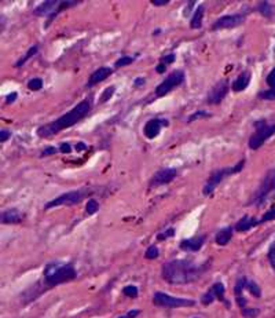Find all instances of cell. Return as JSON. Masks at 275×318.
<instances>
[{
    "mask_svg": "<svg viewBox=\"0 0 275 318\" xmlns=\"http://www.w3.org/2000/svg\"><path fill=\"white\" fill-rule=\"evenodd\" d=\"M271 175H272V181H274V187H275V167L271 168Z\"/></svg>",
    "mask_w": 275,
    "mask_h": 318,
    "instance_id": "cell-50",
    "label": "cell"
},
{
    "mask_svg": "<svg viewBox=\"0 0 275 318\" xmlns=\"http://www.w3.org/2000/svg\"><path fill=\"white\" fill-rule=\"evenodd\" d=\"M79 5V2H58V0H53V2H43L40 3L35 9V14L39 17H47V25L53 23V19L57 17L58 14L65 11V10L74 7V6Z\"/></svg>",
    "mask_w": 275,
    "mask_h": 318,
    "instance_id": "cell-6",
    "label": "cell"
},
{
    "mask_svg": "<svg viewBox=\"0 0 275 318\" xmlns=\"http://www.w3.org/2000/svg\"><path fill=\"white\" fill-rule=\"evenodd\" d=\"M86 196H87V190H72V192L64 193L51 201H48L44 209H51V208L59 207V205H74V204H79Z\"/></svg>",
    "mask_w": 275,
    "mask_h": 318,
    "instance_id": "cell-8",
    "label": "cell"
},
{
    "mask_svg": "<svg viewBox=\"0 0 275 318\" xmlns=\"http://www.w3.org/2000/svg\"><path fill=\"white\" fill-rule=\"evenodd\" d=\"M86 149H87V145H86L84 142H77V145H76V151L81 152V151H86Z\"/></svg>",
    "mask_w": 275,
    "mask_h": 318,
    "instance_id": "cell-45",
    "label": "cell"
},
{
    "mask_svg": "<svg viewBox=\"0 0 275 318\" xmlns=\"http://www.w3.org/2000/svg\"><path fill=\"white\" fill-rule=\"evenodd\" d=\"M138 292L139 291H138V288L135 285H127V287H124V289H122V293L128 296V298H136Z\"/></svg>",
    "mask_w": 275,
    "mask_h": 318,
    "instance_id": "cell-36",
    "label": "cell"
},
{
    "mask_svg": "<svg viewBox=\"0 0 275 318\" xmlns=\"http://www.w3.org/2000/svg\"><path fill=\"white\" fill-rule=\"evenodd\" d=\"M92 111V98H86L77 105L74 106L73 109H70L68 113L62 115L57 120H54L51 123L44 124L41 127L37 129V135L40 138H50L55 135V134L61 133L62 130L70 129L74 124L80 123L86 116Z\"/></svg>",
    "mask_w": 275,
    "mask_h": 318,
    "instance_id": "cell-2",
    "label": "cell"
},
{
    "mask_svg": "<svg viewBox=\"0 0 275 318\" xmlns=\"http://www.w3.org/2000/svg\"><path fill=\"white\" fill-rule=\"evenodd\" d=\"M9 138H11V133H10V131H7V130H2V131H0V142H2V143L7 141Z\"/></svg>",
    "mask_w": 275,
    "mask_h": 318,
    "instance_id": "cell-43",
    "label": "cell"
},
{
    "mask_svg": "<svg viewBox=\"0 0 275 318\" xmlns=\"http://www.w3.org/2000/svg\"><path fill=\"white\" fill-rule=\"evenodd\" d=\"M175 235V230L171 227V229L165 230V231H162V233H160V235L157 236V240H160V241H162V240H166V239H170V237H172V236Z\"/></svg>",
    "mask_w": 275,
    "mask_h": 318,
    "instance_id": "cell-40",
    "label": "cell"
},
{
    "mask_svg": "<svg viewBox=\"0 0 275 318\" xmlns=\"http://www.w3.org/2000/svg\"><path fill=\"white\" fill-rule=\"evenodd\" d=\"M267 257H268V262H270L271 267H272V270L275 271V240L272 241L270 248H268V253H267Z\"/></svg>",
    "mask_w": 275,
    "mask_h": 318,
    "instance_id": "cell-35",
    "label": "cell"
},
{
    "mask_svg": "<svg viewBox=\"0 0 275 318\" xmlns=\"http://www.w3.org/2000/svg\"><path fill=\"white\" fill-rule=\"evenodd\" d=\"M258 11L262 14L263 17L268 18V19H271V18L274 17V14H275L274 7L271 6L270 2H259L258 3Z\"/></svg>",
    "mask_w": 275,
    "mask_h": 318,
    "instance_id": "cell-24",
    "label": "cell"
},
{
    "mask_svg": "<svg viewBox=\"0 0 275 318\" xmlns=\"http://www.w3.org/2000/svg\"><path fill=\"white\" fill-rule=\"evenodd\" d=\"M246 289H248L252 295L256 296V298H260V296H262V289L259 288V285L255 283V281H248V283H246Z\"/></svg>",
    "mask_w": 275,
    "mask_h": 318,
    "instance_id": "cell-26",
    "label": "cell"
},
{
    "mask_svg": "<svg viewBox=\"0 0 275 318\" xmlns=\"http://www.w3.org/2000/svg\"><path fill=\"white\" fill-rule=\"evenodd\" d=\"M165 125H168V120L166 119H150L143 127L144 137L149 138V139H154L156 137H158L161 129Z\"/></svg>",
    "mask_w": 275,
    "mask_h": 318,
    "instance_id": "cell-15",
    "label": "cell"
},
{
    "mask_svg": "<svg viewBox=\"0 0 275 318\" xmlns=\"http://www.w3.org/2000/svg\"><path fill=\"white\" fill-rule=\"evenodd\" d=\"M228 90H230V83L228 80H220L215 84L208 95H206V103L209 105H219L220 102L226 98Z\"/></svg>",
    "mask_w": 275,
    "mask_h": 318,
    "instance_id": "cell-11",
    "label": "cell"
},
{
    "mask_svg": "<svg viewBox=\"0 0 275 318\" xmlns=\"http://www.w3.org/2000/svg\"><path fill=\"white\" fill-rule=\"evenodd\" d=\"M250 72L249 71H244L242 73L237 76V79L232 81L231 84V89L232 91H236V93H241V91H244L246 90V87L249 86L250 83Z\"/></svg>",
    "mask_w": 275,
    "mask_h": 318,
    "instance_id": "cell-20",
    "label": "cell"
},
{
    "mask_svg": "<svg viewBox=\"0 0 275 318\" xmlns=\"http://www.w3.org/2000/svg\"><path fill=\"white\" fill-rule=\"evenodd\" d=\"M144 83H146V80H144L143 77H138V79H135V81H134V86H135V87H140V86H143Z\"/></svg>",
    "mask_w": 275,
    "mask_h": 318,
    "instance_id": "cell-46",
    "label": "cell"
},
{
    "mask_svg": "<svg viewBox=\"0 0 275 318\" xmlns=\"http://www.w3.org/2000/svg\"><path fill=\"white\" fill-rule=\"evenodd\" d=\"M153 303L157 307H165V309H179V307H187L194 306L196 302L192 299H183V298H175L164 292H156L153 295Z\"/></svg>",
    "mask_w": 275,
    "mask_h": 318,
    "instance_id": "cell-7",
    "label": "cell"
},
{
    "mask_svg": "<svg viewBox=\"0 0 275 318\" xmlns=\"http://www.w3.org/2000/svg\"><path fill=\"white\" fill-rule=\"evenodd\" d=\"M245 23L244 14H231V15H224V17L218 18L212 25L214 31H220V29H230L236 28L241 24Z\"/></svg>",
    "mask_w": 275,
    "mask_h": 318,
    "instance_id": "cell-12",
    "label": "cell"
},
{
    "mask_svg": "<svg viewBox=\"0 0 275 318\" xmlns=\"http://www.w3.org/2000/svg\"><path fill=\"white\" fill-rule=\"evenodd\" d=\"M245 167V159H242L241 161L232 165V167H224L220 168V169H216L214 173L210 174L208 181L205 182V185L202 187V193L205 196H210L215 192V189L218 187L219 183H222L226 178L231 177L234 174H238L240 171H242Z\"/></svg>",
    "mask_w": 275,
    "mask_h": 318,
    "instance_id": "cell-4",
    "label": "cell"
},
{
    "mask_svg": "<svg viewBox=\"0 0 275 318\" xmlns=\"http://www.w3.org/2000/svg\"><path fill=\"white\" fill-rule=\"evenodd\" d=\"M114 93H116V87H114V86H110V87H108V89L103 91V94L101 95V103H105V102L109 101L110 98L113 97Z\"/></svg>",
    "mask_w": 275,
    "mask_h": 318,
    "instance_id": "cell-31",
    "label": "cell"
},
{
    "mask_svg": "<svg viewBox=\"0 0 275 318\" xmlns=\"http://www.w3.org/2000/svg\"><path fill=\"white\" fill-rule=\"evenodd\" d=\"M118 318H130V315H122V317H118Z\"/></svg>",
    "mask_w": 275,
    "mask_h": 318,
    "instance_id": "cell-52",
    "label": "cell"
},
{
    "mask_svg": "<svg viewBox=\"0 0 275 318\" xmlns=\"http://www.w3.org/2000/svg\"><path fill=\"white\" fill-rule=\"evenodd\" d=\"M255 133L249 138V149L258 151L259 147L264 145L267 139H270L272 135H275V123L268 124L267 120H258L255 121Z\"/></svg>",
    "mask_w": 275,
    "mask_h": 318,
    "instance_id": "cell-5",
    "label": "cell"
},
{
    "mask_svg": "<svg viewBox=\"0 0 275 318\" xmlns=\"http://www.w3.org/2000/svg\"><path fill=\"white\" fill-rule=\"evenodd\" d=\"M17 97H18L17 93L9 94V95H7V98H6V102H7V103H13V102L17 99Z\"/></svg>",
    "mask_w": 275,
    "mask_h": 318,
    "instance_id": "cell-44",
    "label": "cell"
},
{
    "mask_svg": "<svg viewBox=\"0 0 275 318\" xmlns=\"http://www.w3.org/2000/svg\"><path fill=\"white\" fill-rule=\"evenodd\" d=\"M209 263H196L187 259H174L162 266V279L172 285H184L194 283L205 274Z\"/></svg>",
    "mask_w": 275,
    "mask_h": 318,
    "instance_id": "cell-1",
    "label": "cell"
},
{
    "mask_svg": "<svg viewBox=\"0 0 275 318\" xmlns=\"http://www.w3.org/2000/svg\"><path fill=\"white\" fill-rule=\"evenodd\" d=\"M44 285L47 288L57 287L59 284L68 283L77 277V273L74 270V266L72 263H59V262H53L46 266L43 271Z\"/></svg>",
    "mask_w": 275,
    "mask_h": 318,
    "instance_id": "cell-3",
    "label": "cell"
},
{
    "mask_svg": "<svg viewBox=\"0 0 275 318\" xmlns=\"http://www.w3.org/2000/svg\"><path fill=\"white\" fill-rule=\"evenodd\" d=\"M158 248L156 247V245H152V247H149L147 249H146V252H144V258L146 259H157L158 258Z\"/></svg>",
    "mask_w": 275,
    "mask_h": 318,
    "instance_id": "cell-33",
    "label": "cell"
},
{
    "mask_svg": "<svg viewBox=\"0 0 275 318\" xmlns=\"http://www.w3.org/2000/svg\"><path fill=\"white\" fill-rule=\"evenodd\" d=\"M210 113L209 112H205V111H197V112H194V113H193L192 116H190V117H188V123H192V121H194V120H197V119H202V117H210Z\"/></svg>",
    "mask_w": 275,
    "mask_h": 318,
    "instance_id": "cell-37",
    "label": "cell"
},
{
    "mask_svg": "<svg viewBox=\"0 0 275 318\" xmlns=\"http://www.w3.org/2000/svg\"><path fill=\"white\" fill-rule=\"evenodd\" d=\"M246 283H248L246 277H240L238 281L236 283V287H234V293H236L237 303H238V306H240L241 309H245V307H246V299L244 298V289H246Z\"/></svg>",
    "mask_w": 275,
    "mask_h": 318,
    "instance_id": "cell-19",
    "label": "cell"
},
{
    "mask_svg": "<svg viewBox=\"0 0 275 318\" xmlns=\"http://www.w3.org/2000/svg\"><path fill=\"white\" fill-rule=\"evenodd\" d=\"M193 6H196V3H194V2H190V3H188V7H186L184 15H188V14L192 13V10H190V7H193Z\"/></svg>",
    "mask_w": 275,
    "mask_h": 318,
    "instance_id": "cell-49",
    "label": "cell"
},
{
    "mask_svg": "<svg viewBox=\"0 0 275 318\" xmlns=\"http://www.w3.org/2000/svg\"><path fill=\"white\" fill-rule=\"evenodd\" d=\"M206 236L201 235V236H196L193 239H187V240H182L179 244L180 249H183L186 252H197L200 251L205 243Z\"/></svg>",
    "mask_w": 275,
    "mask_h": 318,
    "instance_id": "cell-16",
    "label": "cell"
},
{
    "mask_svg": "<svg viewBox=\"0 0 275 318\" xmlns=\"http://www.w3.org/2000/svg\"><path fill=\"white\" fill-rule=\"evenodd\" d=\"M224 292H226V289H224V285H223L222 283H216L214 284L212 287L208 289V291L202 295L201 298V303L202 305H210L212 302L216 301V299H219V301H222L224 302L226 305H228V302L224 299Z\"/></svg>",
    "mask_w": 275,
    "mask_h": 318,
    "instance_id": "cell-13",
    "label": "cell"
},
{
    "mask_svg": "<svg viewBox=\"0 0 275 318\" xmlns=\"http://www.w3.org/2000/svg\"><path fill=\"white\" fill-rule=\"evenodd\" d=\"M98 209H99V204L96 203V200L94 199L88 200L87 205H86V212H87L88 215H94Z\"/></svg>",
    "mask_w": 275,
    "mask_h": 318,
    "instance_id": "cell-28",
    "label": "cell"
},
{
    "mask_svg": "<svg viewBox=\"0 0 275 318\" xmlns=\"http://www.w3.org/2000/svg\"><path fill=\"white\" fill-rule=\"evenodd\" d=\"M168 3H170L168 0H164V2H158V0H153V2H152V5H153V6H166V5H168Z\"/></svg>",
    "mask_w": 275,
    "mask_h": 318,
    "instance_id": "cell-48",
    "label": "cell"
},
{
    "mask_svg": "<svg viewBox=\"0 0 275 318\" xmlns=\"http://www.w3.org/2000/svg\"><path fill=\"white\" fill-rule=\"evenodd\" d=\"M271 192H275L274 187V181H272V175H271V171L266 174V177L263 178L262 183L259 186V189L256 190V193L253 195L252 200H250V204H255V205H263L266 203V200L268 199Z\"/></svg>",
    "mask_w": 275,
    "mask_h": 318,
    "instance_id": "cell-10",
    "label": "cell"
},
{
    "mask_svg": "<svg viewBox=\"0 0 275 318\" xmlns=\"http://www.w3.org/2000/svg\"><path fill=\"white\" fill-rule=\"evenodd\" d=\"M260 99H266V101H275V89H268L264 91H260L258 94Z\"/></svg>",
    "mask_w": 275,
    "mask_h": 318,
    "instance_id": "cell-27",
    "label": "cell"
},
{
    "mask_svg": "<svg viewBox=\"0 0 275 318\" xmlns=\"http://www.w3.org/2000/svg\"><path fill=\"white\" fill-rule=\"evenodd\" d=\"M175 59H176V55L175 54H165L164 57H161V59H160V63H164V65H170V63H172V62H175Z\"/></svg>",
    "mask_w": 275,
    "mask_h": 318,
    "instance_id": "cell-38",
    "label": "cell"
},
{
    "mask_svg": "<svg viewBox=\"0 0 275 318\" xmlns=\"http://www.w3.org/2000/svg\"><path fill=\"white\" fill-rule=\"evenodd\" d=\"M0 221L5 225H15V223H21L24 221V215L18 211L17 208H10L2 214Z\"/></svg>",
    "mask_w": 275,
    "mask_h": 318,
    "instance_id": "cell-18",
    "label": "cell"
},
{
    "mask_svg": "<svg viewBox=\"0 0 275 318\" xmlns=\"http://www.w3.org/2000/svg\"><path fill=\"white\" fill-rule=\"evenodd\" d=\"M134 59H135V58L124 55V57L118 58L117 61L114 62V68H122V67H127V65H131L132 62H134Z\"/></svg>",
    "mask_w": 275,
    "mask_h": 318,
    "instance_id": "cell-29",
    "label": "cell"
},
{
    "mask_svg": "<svg viewBox=\"0 0 275 318\" xmlns=\"http://www.w3.org/2000/svg\"><path fill=\"white\" fill-rule=\"evenodd\" d=\"M241 313H242L244 318H256L260 314V310L245 307V309H241Z\"/></svg>",
    "mask_w": 275,
    "mask_h": 318,
    "instance_id": "cell-32",
    "label": "cell"
},
{
    "mask_svg": "<svg viewBox=\"0 0 275 318\" xmlns=\"http://www.w3.org/2000/svg\"><path fill=\"white\" fill-rule=\"evenodd\" d=\"M266 83L270 86V89H275V68H272L270 73L267 75Z\"/></svg>",
    "mask_w": 275,
    "mask_h": 318,
    "instance_id": "cell-39",
    "label": "cell"
},
{
    "mask_svg": "<svg viewBox=\"0 0 275 318\" xmlns=\"http://www.w3.org/2000/svg\"><path fill=\"white\" fill-rule=\"evenodd\" d=\"M178 177V171L175 168H164L158 173L154 174V177L150 181V187H158V186L166 185Z\"/></svg>",
    "mask_w": 275,
    "mask_h": 318,
    "instance_id": "cell-14",
    "label": "cell"
},
{
    "mask_svg": "<svg viewBox=\"0 0 275 318\" xmlns=\"http://www.w3.org/2000/svg\"><path fill=\"white\" fill-rule=\"evenodd\" d=\"M166 69V67L164 65V63H158L157 68H156V71H157V73H164Z\"/></svg>",
    "mask_w": 275,
    "mask_h": 318,
    "instance_id": "cell-47",
    "label": "cell"
},
{
    "mask_svg": "<svg viewBox=\"0 0 275 318\" xmlns=\"http://www.w3.org/2000/svg\"><path fill=\"white\" fill-rule=\"evenodd\" d=\"M138 313H139V311H130V313H128V315H130V317H135Z\"/></svg>",
    "mask_w": 275,
    "mask_h": 318,
    "instance_id": "cell-51",
    "label": "cell"
},
{
    "mask_svg": "<svg viewBox=\"0 0 275 318\" xmlns=\"http://www.w3.org/2000/svg\"><path fill=\"white\" fill-rule=\"evenodd\" d=\"M58 149H59V152H61V153H64V155H68V153H70V152H72V146H70L68 142H62L61 146H59Z\"/></svg>",
    "mask_w": 275,
    "mask_h": 318,
    "instance_id": "cell-42",
    "label": "cell"
},
{
    "mask_svg": "<svg viewBox=\"0 0 275 318\" xmlns=\"http://www.w3.org/2000/svg\"><path fill=\"white\" fill-rule=\"evenodd\" d=\"M59 152V149H57L55 146H48V147H46L43 152H41V157H46V156H53L55 155V153H58Z\"/></svg>",
    "mask_w": 275,
    "mask_h": 318,
    "instance_id": "cell-41",
    "label": "cell"
},
{
    "mask_svg": "<svg viewBox=\"0 0 275 318\" xmlns=\"http://www.w3.org/2000/svg\"><path fill=\"white\" fill-rule=\"evenodd\" d=\"M234 227L228 226V227H224V229L219 230L216 233V237H215V241L218 245H227L230 241H231L232 237V231H234Z\"/></svg>",
    "mask_w": 275,
    "mask_h": 318,
    "instance_id": "cell-22",
    "label": "cell"
},
{
    "mask_svg": "<svg viewBox=\"0 0 275 318\" xmlns=\"http://www.w3.org/2000/svg\"><path fill=\"white\" fill-rule=\"evenodd\" d=\"M204 13H205V7L204 6H198V9L196 10V13L192 17L190 21V27L192 29H200L202 27V18H204Z\"/></svg>",
    "mask_w": 275,
    "mask_h": 318,
    "instance_id": "cell-23",
    "label": "cell"
},
{
    "mask_svg": "<svg viewBox=\"0 0 275 318\" xmlns=\"http://www.w3.org/2000/svg\"><path fill=\"white\" fill-rule=\"evenodd\" d=\"M184 72L183 71H175L170 76H166L161 83L158 84L156 89V97H164L168 93H171L175 87H179L180 84L184 81Z\"/></svg>",
    "mask_w": 275,
    "mask_h": 318,
    "instance_id": "cell-9",
    "label": "cell"
},
{
    "mask_svg": "<svg viewBox=\"0 0 275 318\" xmlns=\"http://www.w3.org/2000/svg\"><path fill=\"white\" fill-rule=\"evenodd\" d=\"M28 87L32 91H39L41 87H43V80L39 79V77H35V79H31L28 81Z\"/></svg>",
    "mask_w": 275,
    "mask_h": 318,
    "instance_id": "cell-30",
    "label": "cell"
},
{
    "mask_svg": "<svg viewBox=\"0 0 275 318\" xmlns=\"http://www.w3.org/2000/svg\"><path fill=\"white\" fill-rule=\"evenodd\" d=\"M37 50H39V47H37V46H33V47H31V49L28 50L27 54H25L24 57H21L17 62H15V65H14V67L15 68L24 67V65H25V63H27V62L29 61L32 57H35L36 54H37Z\"/></svg>",
    "mask_w": 275,
    "mask_h": 318,
    "instance_id": "cell-25",
    "label": "cell"
},
{
    "mask_svg": "<svg viewBox=\"0 0 275 318\" xmlns=\"http://www.w3.org/2000/svg\"><path fill=\"white\" fill-rule=\"evenodd\" d=\"M274 219H275V207H271L270 209L259 219V221H260V223H266V222L274 221Z\"/></svg>",
    "mask_w": 275,
    "mask_h": 318,
    "instance_id": "cell-34",
    "label": "cell"
},
{
    "mask_svg": "<svg viewBox=\"0 0 275 318\" xmlns=\"http://www.w3.org/2000/svg\"><path fill=\"white\" fill-rule=\"evenodd\" d=\"M113 73V69L109 67H102L99 69H96L91 76H90V79H88V83H87V87H94L95 84H99L101 81L106 80L109 77L110 75Z\"/></svg>",
    "mask_w": 275,
    "mask_h": 318,
    "instance_id": "cell-17",
    "label": "cell"
},
{
    "mask_svg": "<svg viewBox=\"0 0 275 318\" xmlns=\"http://www.w3.org/2000/svg\"><path fill=\"white\" fill-rule=\"evenodd\" d=\"M260 225V221L259 219H256V218L253 217H249V215H245V217H242L240 219V221L237 222V225L234 229L237 230V231H248V230H250L252 227H255V226H258Z\"/></svg>",
    "mask_w": 275,
    "mask_h": 318,
    "instance_id": "cell-21",
    "label": "cell"
}]
</instances>
